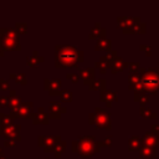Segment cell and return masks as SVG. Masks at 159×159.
<instances>
[{
	"label": "cell",
	"mask_w": 159,
	"mask_h": 159,
	"mask_svg": "<svg viewBox=\"0 0 159 159\" xmlns=\"http://www.w3.org/2000/svg\"><path fill=\"white\" fill-rule=\"evenodd\" d=\"M56 66L57 67H73L77 63L82 62L83 53L78 51L76 47L70 45L56 46Z\"/></svg>",
	"instance_id": "6da1fadb"
},
{
	"label": "cell",
	"mask_w": 159,
	"mask_h": 159,
	"mask_svg": "<svg viewBox=\"0 0 159 159\" xmlns=\"http://www.w3.org/2000/svg\"><path fill=\"white\" fill-rule=\"evenodd\" d=\"M140 73V83L135 88V93H145V94H154L159 91V73L155 70H143L139 68Z\"/></svg>",
	"instance_id": "7a4b0ae2"
},
{
	"label": "cell",
	"mask_w": 159,
	"mask_h": 159,
	"mask_svg": "<svg viewBox=\"0 0 159 159\" xmlns=\"http://www.w3.org/2000/svg\"><path fill=\"white\" fill-rule=\"evenodd\" d=\"M96 138L92 135H86V137H80L76 142L72 143V152L77 153L82 158H89L94 153L99 152L101 147L104 145L103 143L96 142Z\"/></svg>",
	"instance_id": "3957f363"
},
{
	"label": "cell",
	"mask_w": 159,
	"mask_h": 159,
	"mask_svg": "<svg viewBox=\"0 0 159 159\" xmlns=\"http://www.w3.org/2000/svg\"><path fill=\"white\" fill-rule=\"evenodd\" d=\"M89 118H91L89 123L96 124V127L99 129H109L111 128V117L103 108L97 107L94 109V113L89 114Z\"/></svg>",
	"instance_id": "277c9868"
},
{
	"label": "cell",
	"mask_w": 159,
	"mask_h": 159,
	"mask_svg": "<svg viewBox=\"0 0 159 159\" xmlns=\"http://www.w3.org/2000/svg\"><path fill=\"white\" fill-rule=\"evenodd\" d=\"M61 142L60 135H47V137H39V145L43 147L46 152H53L55 147Z\"/></svg>",
	"instance_id": "5b68a950"
},
{
	"label": "cell",
	"mask_w": 159,
	"mask_h": 159,
	"mask_svg": "<svg viewBox=\"0 0 159 159\" xmlns=\"http://www.w3.org/2000/svg\"><path fill=\"white\" fill-rule=\"evenodd\" d=\"M0 46L2 47V50H7V51H19L21 48L20 43H19V40H15V39H11V37H7V36H0Z\"/></svg>",
	"instance_id": "8992f818"
},
{
	"label": "cell",
	"mask_w": 159,
	"mask_h": 159,
	"mask_svg": "<svg viewBox=\"0 0 159 159\" xmlns=\"http://www.w3.org/2000/svg\"><path fill=\"white\" fill-rule=\"evenodd\" d=\"M45 88L48 91V93L51 96H56V94H61L60 93V86H61V81L60 80H45Z\"/></svg>",
	"instance_id": "52a82bcc"
},
{
	"label": "cell",
	"mask_w": 159,
	"mask_h": 159,
	"mask_svg": "<svg viewBox=\"0 0 159 159\" xmlns=\"http://www.w3.org/2000/svg\"><path fill=\"white\" fill-rule=\"evenodd\" d=\"M31 109H32V103L31 102H26V103H21L20 108L16 111H11V117H29L31 114Z\"/></svg>",
	"instance_id": "ba28073f"
},
{
	"label": "cell",
	"mask_w": 159,
	"mask_h": 159,
	"mask_svg": "<svg viewBox=\"0 0 159 159\" xmlns=\"http://www.w3.org/2000/svg\"><path fill=\"white\" fill-rule=\"evenodd\" d=\"M142 143L150 148H158L159 147V137L155 135L154 133H147V134H144Z\"/></svg>",
	"instance_id": "9c48e42d"
},
{
	"label": "cell",
	"mask_w": 159,
	"mask_h": 159,
	"mask_svg": "<svg viewBox=\"0 0 159 159\" xmlns=\"http://www.w3.org/2000/svg\"><path fill=\"white\" fill-rule=\"evenodd\" d=\"M32 117V122L35 123V124H47L48 123V116L45 113V111H43V108H39L37 109V112L35 113V114H32L31 116Z\"/></svg>",
	"instance_id": "30bf717a"
},
{
	"label": "cell",
	"mask_w": 159,
	"mask_h": 159,
	"mask_svg": "<svg viewBox=\"0 0 159 159\" xmlns=\"http://www.w3.org/2000/svg\"><path fill=\"white\" fill-rule=\"evenodd\" d=\"M50 112H51V118H60L66 112V108L62 107L58 102H51L50 103Z\"/></svg>",
	"instance_id": "8fae6325"
},
{
	"label": "cell",
	"mask_w": 159,
	"mask_h": 159,
	"mask_svg": "<svg viewBox=\"0 0 159 159\" xmlns=\"http://www.w3.org/2000/svg\"><path fill=\"white\" fill-rule=\"evenodd\" d=\"M101 98L107 104V107H111L112 106V102L117 99V92L103 89V91H101Z\"/></svg>",
	"instance_id": "7c38bea8"
},
{
	"label": "cell",
	"mask_w": 159,
	"mask_h": 159,
	"mask_svg": "<svg viewBox=\"0 0 159 159\" xmlns=\"http://www.w3.org/2000/svg\"><path fill=\"white\" fill-rule=\"evenodd\" d=\"M80 75L83 80V83L89 86L94 81V70L93 68H87V70H81Z\"/></svg>",
	"instance_id": "4fadbf2b"
},
{
	"label": "cell",
	"mask_w": 159,
	"mask_h": 159,
	"mask_svg": "<svg viewBox=\"0 0 159 159\" xmlns=\"http://www.w3.org/2000/svg\"><path fill=\"white\" fill-rule=\"evenodd\" d=\"M139 154H140V158L142 159H153L157 157V150L155 148H150V147H147V145H143L139 150Z\"/></svg>",
	"instance_id": "5bb4252c"
},
{
	"label": "cell",
	"mask_w": 159,
	"mask_h": 159,
	"mask_svg": "<svg viewBox=\"0 0 159 159\" xmlns=\"http://www.w3.org/2000/svg\"><path fill=\"white\" fill-rule=\"evenodd\" d=\"M42 61H43V57L40 56L37 51L32 52V55H30V56L27 57V60H26V62H27V65H29L30 67H36V66H39L40 63H42Z\"/></svg>",
	"instance_id": "9a60e30c"
},
{
	"label": "cell",
	"mask_w": 159,
	"mask_h": 159,
	"mask_svg": "<svg viewBox=\"0 0 159 159\" xmlns=\"http://www.w3.org/2000/svg\"><path fill=\"white\" fill-rule=\"evenodd\" d=\"M128 63L124 62V60H122L120 57H117L116 60H113L111 62V68H112V72L116 73V72H119L122 70H124V67L127 66Z\"/></svg>",
	"instance_id": "2e32d148"
},
{
	"label": "cell",
	"mask_w": 159,
	"mask_h": 159,
	"mask_svg": "<svg viewBox=\"0 0 159 159\" xmlns=\"http://www.w3.org/2000/svg\"><path fill=\"white\" fill-rule=\"evenodd\" d=\"M10 108H11V111H16V109H19L20 108V106H21V99H20V97L14 92V91H11L10 92Z\"/></svg>",
	"instance_id": "e0dca14e"
},
{
	"label": "cell",
	"mask_w": 159,
	"mask_h": 159,
	"mask_svg": "<svg viewBox=\"0 0 159 159\" xmlns=\"http://www.w3.org/2000/svg\"><path fill=\"white\" fill-rule=\"evenodd\" d=\"M106 35V29H102L99 27V24H96V27H93L91 30V34H89V37L91 39H103Z\"/></svg>",
	"instance_id": "ac0fdd59"
},
{
	"label": "cell",
	"mask_w": 159,
	"mask_h": 159,
	"mask_svg": "<svg viewBox=\"0 0 159 159\" xmlns=\"http://www.w3.org/2000/svg\"><path fill=\"white\" fill-rule=\"evenodd\" d=\"M128 148H129V150H137V149L140 150V148H142V139L139 137H137V135L135 137H132L129 139Z\"/></svg>",
	"instance_id": "d6986e66"
},
{
	"label": "cell",
	"mask_w": 159,
	"mask_h": 159,
	"mask_svg": "<svg viewBox=\"0 0 159 159\" xmlns=\"http://www.w3.org/2000/svg\"><path fill=\"white\" fill-rule=\"evenodd\" d=\"M111 48V41L109 40H107V39H99L98 41H97V43H96V50L97 51H101V50H106V51H108Z\"/></svg>",
	"instance_id": "ffe728a7"
},
{
	"label": "cell",
	"mask_w": 159,
	"mask_h": 159,
	"mask_svg": "<svg viewBox=\"0 0 159 159\" xmlns=\"http://www.w3.org/2000/svg\"><path fill=\"white\" fill-rule=\"evenodd\" d=\"M89 89H101L103 91L106 87V81L104 80H94L89 86Z\"/></svg>",
	"instance_id": "44dd1931"
},
{
	"label": "cell",
	"mask_w": 159,
	"mask_h": 159,
	"mask_svg": "<svg viewBox=\"0 0 159 159\" xmlns=\"http://www.w3.org/2000/svg\"><path fill=\"white\" fill-rule=\"evenodd\" d=\"M96 67H98V68L101 70V72H102V73H104V72L107 71V68H108V67H111V62H108L104 57H101V60L96 63Z\"/></svg>",
	"instance_id": "7402d4cb"
},
{
	"label": "cell",
	"mask_w": 159,
	"mask_h": 159,
	"mask_svg": "<svg viewBox=\"0 0 159 159\" xmlns=\"http://www.w3.org/2000/svg\"><path fill=\"white\" fill-rule=\"evenodd\" d=\"M140 116L144 117V118H155L157 117V113H153L150 111V108L142 106V108H140Z\"/></svg>",
	"instance_id": "603a6c76"
},
{
	"label": "cell",
	"mask_w": 159,
	"mask_h": 159,
	"mask_svg": "<svg viewBox=\"0 0 159 159\" xmlns=\"http://www.w3.org/2000/svg\"><path fill=\"white\" fill-rule=\"evenodd\" d=\"M0 118H1V123L0 124L2 127H10V125H12V117L11 116L0 113Z\"/></svg>",
	"instance_id": "cb8c5ba5"
},
{
	"label": "cell",
	"mask_w": 159,
	"mask_h": 159,
	"mask_svg": "<svg viewBox=\"0 0 159 159\" xmlns=\"http://www.w3.org/2000/svg\"><path fill=\"white\" fill-rule=\"evenodd\" d=\"M65 148H66V143L65 142H60L56 147H55V149H53V153H55V155L57 157V158H60L61 155H62V153L65 152Z\"/></svg>",
	"instance_id": "d4e9b609"
},
{
	"label": "cell",
	"mask_w": 159,
	"mask_h": 159,
	"mask_svg": "<svg viewBox=\"0 0 159 159\" xmlns=\"http://www.w3.org/2000/svg\"><path fill=\"white\" fill-rule=\"evenodd\" d=\"M10 77L14 78L20 84H25L26 83V76L24 73H10Z\"/></svg>",
	"instance_id": "484cf974"
},
{
	"label": "cell",
	"mask_w": 159,
	"mask_h": 159,
	"mask_svg": "<svg viewBox=\"0 0 159 159\" xmlns=\"http://www.w3.org/2000/svg\"><path fill=\"white\" fill-rule=\"evenodd\" d=\"M134 99H135L137 102H139V103L143 106V104H145V103L149 101V97H148V94H145V93H134Z\"/></svg>",
	"instance_id": "4316f807"
},
{
	"label": "cell",
	"mask_w": 159,
	"mask_h": 159,
	"mask_svg": "<svg viewBox=\"0 0 159 159\" xmlns=\"http://www.w3.org/2000/svg\"><path fill=\"white\" fill-rule=\"evenodd\" d=\"M61 99H62L63 102H71V101H72V93L68 92V91L61 92Z\"/></svg>",
	"instance_id": "83f0119b"
},
{
	"label": "cell",
	"mask_w": 159,
	"mask_h": 159,
	"mask_svg": "<svg viewBox=\"0 0 159 159\" xmlns=\"http://www.w3.org/2000/svg\"><path fill=\"white\" fill-rule=\"evenodd\" d=\"M134 32H139V34H143L145 32V25L143 22H137L135 26H134Z\"/></svg>",
	"instance_id": "f1b7e54d"
},
{
	"label": "cell",
	"mask_w": 159,
	"mask_h": 159,
	"mask_svg": "<svg viewBox=\"0 0 159 159\" xmlns=\"http://www.w3.org/2000/svg\"><path fill=\"white\" fill-rule=\"evenodd\" d=\"M129 70H130V73H135L139 71V63L138 62H132L129 63Z\"/></svg>",
	"instance_id": "f546056e"
},
{
	"label": "cell",
	"mask_w": 159,
	"mask_h": 159,
	"mask_svg": "<svg viewBox=\"0 0 159 159\" xmlns=\"http://www.w3.org/2000/svg\"><path fill=\"white\" fill-rule=\"evenodd\" d=\"M10 103V97L7 96H1L0 97V107H5Z\"/></svg>",
	"instance_id": "4dcf8cb0"
},
{
	"label": "cell",
	"mask_w": 159,
	"mask_h": 159,
	"mask_svg": "<svg viewBox=\"0 0 159 159\" xmlns=\"http://www.w3.org/2000/svg\"><path fill=\"white\" fill-rule=\"evenodd\" d=\"M17 34H25L26 32V24H16Z\"/></svg>",
	"instance_id": "1f68e13d"
},
{
	"label": "cell",
	"mask_w": 159,
	"mask_h": 159,
	"mask_svg": "<svg viewBox=\"0 0 159 159\" xmlns=\"http://www.w3.org/2000/svg\"><path fill=\"white\" fill-rule=\"evenodd\" d=\"M0 89L4 91V89H10V86H9V82L0 78Z\"/></svg>",
	"instance_id": "d6a6232c"
},
{
	"label": "cell",
	"mask_w": 159,
	"mask_h": 159,
	"mask_svg": "<svg viewBox=\"0 0 159 159\" xmlns=\"http://www.w3.org/2000/svg\"><path fill=\"white\" fill-rule=\"evenodd\" d=\"M152 133H154L155 135L159 137V124H153L152 125Z\"/></svg>",
	"instance_id": "836d02e7"
},
{
	"label": "cell",
	"mask_w": 159,
	"mask_h": 159,
	"mask_svg": "<svg viewBox=\"0 0 159 159\" xmlns=\"http://www.w3.org/2000/svg\"><path fill=\"white\" fill-rule=\"evenodd\" d=\"M66 76H67V78H71V81H72V82H77V81H78V76H77V75H73V73H67Z\"/></svg>",
	"instance_id": "e575fe53"
},
{
	"label": "cell",
	"mask_w": 159,
	"mask_h": 159,
	"mask_svg": "<svg viewBox=\"0 0 159 159\" xmlns=\"http://www.w3.org/2000/svg\"><path fill=\"white\" fill-rule=\"evenodd\" d=\"M140 48H142L143 51H147V55L150 56V51H149V50H150V46H144V45H142Z\"/></svg>",
	"instance_id": "d590c367"
},
{
	"label": "cell",
	"mask_w": 159,
	"mask_h": 159,
	"mask_svg": "<svg viewBox=\"0 0 159 159\" xmlns=\"http://www.w3.org/2000/svg\"><path fill=\"white\" fill-rule=\"evenodd\" d=\"M111 143H112V137H107L106 138V142H103V144L104 145H108V147L111 145Z\"/></svg>",
	"instance_id": "8d00e7d4"
},
{
	"label": "cell",
	"mask_w": 159,
	"mask_h": 159,
	"mask_svg": "<svg viewBox=\"0 0 159 159\" xmlns=\"http://www.w3.org/2000/svg\"><path fill=\"white\" fill-rule=\"evenodd\" d=\"M1 56H4V50H2V47L0 46V57H1Z\"/></svg>",
	"instance_id": "74e56055"
},
{
	"label": "cell",
	"mask_w": 159,
	"mask_h": 159,
	"mask_svg": "<svg viewBox=\"0 0 159 159\" xmlns=\"http://www.w3.org/2000/svg\"><path fill=\"white\" fill-rule=\"evenodd\" d=\"M0 158H2V149L0 148Z\"/></svg>",
	"instance_id": "f35d334b"
},
{
	"label": "cell",
	"mask_w": 159,
	"mask_h": 159,
	"mask_svg": "<svg viewBox=\"0 0 159 159\" xmlns=\"http://www.w3.org/2000/svg\"><path fill=\"white\" fill-rule=\"evenodd\" d=\"M0 159H7V158H4V157H2V158H0Z\"/></svg>",
	"instance_id": "ab89813d"
},
{
	"label": "cell",
	"mask_w": 159,
	"mask_h": 159,
	"mask_svg": "<svg viewBox=\"0 0 159 159\" xmlns=\"http://www.w3.org/2000/svg\"><path fill=\"white\" fill-rule=\"evenodd\" d=\"M158 68H159V63H158Z\"/></svg>",
	"instance_id": "60d3db41"
},
{
	"label": "cell",
	"mask_w": 159,
	"mask_h": 159,
	"mask_svg": "<svg viewBox=\"0 0 159 159\" xmlns=\"http://www.w3.org/2000/svg\"><path fill=\"white\" fill-rule=\"evenodd\" d=\"M45 159H47V158H45Z\"/></svg>",
	"instance_id": "b9f144b4"
}]
</instances>
